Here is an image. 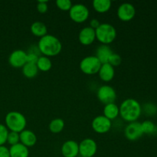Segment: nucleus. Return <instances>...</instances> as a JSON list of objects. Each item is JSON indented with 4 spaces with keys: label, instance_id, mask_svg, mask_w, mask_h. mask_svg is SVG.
Listing matches in <instances>:
<instances>
[{
    "label": "nucleus",
    "instance_id": "obj_1",
    "mask_svg": "<svg viewBox=\"0 0 157 157\" xmlns=\"http://www.w3.org/2000/svg\"><path fill=\"white\" fill-rule=\"evenodd\" d=\"M40 53L46 57H55L59 55L62 50V44L56 36L50 34L41 38L38 43Z\"/></svg>",
    "mask_w": 157,
    "mask_h": 157
},
{
    "label": "nucleus",
    "instance_id": "obj_28",
    "mask_svg": "<svg viewBox=\"0 0 157 157\" xmlns=\"http://www.w3.org/2000/svg\"><path fill=\"white\" fill-rule=\"evenodd\" d=\"M56 6L60 10L64 11V12L68 11L69 12L73 4L70 0H57Z\"/></svg>",
    "mask_w": 157,
    "mask_h": 157
},
{
    "label": "nucleus",
    "instance_id": "obj_17",
    "mask_svg": "<svg viewBox=\"0 0 157 157\" xmlns=\"http://www.w3.org/2000/svg\"><path fill=\"white\" fill-rule=\"evenodd\" d=\"M112 54H113V52H112L110 46L106 45V44H101L97 49L95 56L99 60L100 62L103 64L108 63V60Z\"/></svg>",
    "mask_w": 157,
    "mask_h": 157
},
{
    "label": "nucleus",
    "instance_id": "obj_19",
    "mask_svg": "<svg viewBox=\"0 0 157 157\" xmlns=\"http://www.w3.org/2000/svg\"><path fill=\"white\" fill-rule=\"evenodd\" d=\"M103 115L110 121L115 120L120 115L119 107L115 103L106 104L103 110Z\"/></svg>",
    "mask_w": 157,
    "mask_h": 157
},
{
    "label": "nucleus",
    "instance_id": "obj_14",
    "mask_svg": "<svg viewBox=\"0 0 157 157\" xmlns=\"http://www.w3.org/2000/svg\"><path fill=\"white\" fill-rule=\"evenodd\" d=\"M61 152L64 157H77L79 155V144L72 140L65 141L61 146Z\"/></svg>",
    "mask_w": 157,
    "mask_h": 157
},
{
    "label": "nucleus",
    "instance_id": "obj_9",
    "mask_svg": "<svg viewBox=\"0 0 157 157\" xmlns=\"http://www.w3.org/2000/svg\"><path fill=\"white\" fill-rule=\"evenodd\" d=\"M91 127L94 131L97 133L104 134L110 131L112 127V122L104 115H99L94 118L91 123Z\"/></svg>",
    "mask_w": 157,
    "mask_h": 157
},
{
    "label": "nucleus",
    "instance_id": "obj_2",
    "mask_svg": "<svg viewBox=\"0 0 157 157\" xmlns=\"http://www.w3.org/2000/svg\"><path fill=\"white\" fill-rule=\"evenodd\" d=\"M120 116L128 123L137 121L142 113V106L133 98H127L119 107Z\"/></svg>",
    "mask_w": 157,
    "mask_h": 157
},
{
    "label": "nucleus",
    "instance_id": "obj_32",
    "mask_svg": "<svg viewBox=\"0 0 157 157\" xmlns=\"http://www.w3.org/2000/svg\"><path fill=\"white\" fill-rule=\"evenodd\" d=\"M38 54L35 52H29L27 53V63H32V64H36L38 61Z\"/></svg>",
    "mask_w": 157,
    "mask_h": 157
},
{
    "label": "nucleus",
    "instance_id": "obj_3",
    "mask_svg": "<svg viewBox=\"0 0 157 157\" xmlns=\"http://www.w3.org/2000/svg\"><path fill=\"white\" fill-rule=\"evenodd\" d=\"M5 125L9 131L20 133L21 131L25 130L27 120L23 113L12 110L9 112L5 117Z\"/></svg>",
    "mask_w": 157,
    "mask_h": 157
},
{
    "label": "nucleus",
    "instance_id": "obj_35",
    "mask_svg": "<svg viewBox=\"0 0 157 157\" xmlns=\"http://www.w3.org/2000/svg\"><path fill=\"white\" fill-rule=\"evenodd\" d=\"M81 157H82V156H81Z\"/></svg>",
    "mask_w": 157,
    "mask_h": 157
},
{
    "label": "nucleus",
    "instance_id": "obj_26",
    "mask_svg": "<svg viewBox=\"0 0 157 157\" xmlns=\"http://www.w3.org/2000/svg\"><path fill=\"white\" fill-rule=\"evenodd\" d=\"M143 111L148 116H153L157 113V106L151 102L146 103L144 104V107H142V112Z\"/></svg>",
    "mask_w": 157,
    "mask_h": 157
},
{
    "label": "nucleus",
    "instance_id": "obj_11",
    "mask_svg": "<svg viewBox=\"0 0 157 157\" xmlns=\"http://www.w3.org/2000/svg\"><path fill=\"white\" fill-rule=\"evenodd\" d=\"M144 135L141 123L138 121L129 123L124 129V136L128 140L135 141Z\"/></svg>",
    "mask_w": 157,
    "mask_h": 157
},
{
    "label": "nucleus",
    "instance_id": "obj_16",
    "mask_svg": "<svg viewBox=\"0 0 157 157\" xmlns=\"http://www.w3.org/2000/svg\"><path fill=\"white\" fill-rule=\"evenodd\" d=\"M20 143L26 147H32L37 143V136L30 130H24L19 133Z\"/></svg>",
    "mask_w": 157,
    "mask_h": 157
},
{
    "label": "nucleus",
    "instance_id": "obj_12",
    "mask_svg": "<svg viewBox=\"0 0 157 157\" xmlns=\"http://www.w3.org/2000/svg\"><path fill=\"white\" fill-rule=\"evenodd\" d=\"M9 63L14 68H22L27 63V52L21 49L13 51L9 57Z\"/></svg>",
    "mask_w": 157,
    "mask_h": 157
},
{
    "label": "nucleus",
    "instance_id": "obj_5",
    "mask_svg": "<svg viewBox=\"0 0 157 157\" xmlns=\"http://www.w3.org/2000/svg\"><path fill=\"white\" fill-rule=\"evenodd\" d=\"M101 63L95 55H89L83 58L79 64L81 71L87 75H94L98 73L101 67Z\"/></svg>",
    "mask_w": 157,
    "mask_h": 157
},
{
    "label": "nucleus",
    "instance_id": "obj_33",
    "mask_svg": "<svg viewBox=\"0 0 157 157\" xmlns=\"http://www.w3.org/2000/svg\"><path fill=\"white\" fill-rule=\"evenodd\" d=\"M0 157H10L9 148L6 146H0Z\"/></svg>",
    "mask_w": 157,
    "mask_h": 157
},
{
    "label": "nucleus",
    "instance_id": "obj_24",
    "mask_svg": "<svg viewBox=\"0 0 157 157\" xmlns=\"http://www.w3.org/2000/svg\"><path fill=\"white\" fill-rule=\"evenodd\" d=\"M65 123L61 118H55L50 122L48 126L49 130L52 133H59L64 130Z\"/></svg>",
    "mask_w": 157,
    "mask_h": 157
},
{
    "label": "nucleus",
    "instance_id": "obj_20",
    "mask_svg": "<svg viewBox=\"0 0 157 157\" xmlns=\"http://www.w3.org/2000/svg\"><path fill=\"white\" fill-rule=\"evenodd\" d=\"M31 32L35 36L39 37L40 38L48 34V28L44 22L40 21H34L30 27Z\"/></svg>",
    "mask_w": 157,
    "mask_h": 157
},
{
    "label": "nucleus",
    "instance_id": "obj_4",
    "mask_svg": "<svg viewBox=\"0 0 157 157\" xmlns=\"http://www.w3.org/2000/svg\"><path fill=\"white\" fill-rule=\"evenodd\" d=\"M96 39L101 44L109 45L113 43L117 38V30L110 23H101L99 27L95 29Z\"/></svg>",
    "mask_w": 157,
    "mask_h": 157
},
{
    "label": "nucleus",
    "instance_id": "obj_31",
    "mask_svg": "<svg viewBox=\"0 0 157 157\" xmlns=\"http://www.w3.org/2000/svg\"><path fill=\"white\" fill-rule=\"evenodd\" d=\"M37 10L39 13L44 14L47 12L48 9V6L47 1H38L37 3Z\"/></svg>",
    "mask_w": 157,
    "mask_h": 157
},
{
    "label": "nucleus",
    "instance_id": "obj_21",
    "mask_svg": "<svg viewBox=\"0 0 157 157\" xmlns=\"http://www.w3.org/2000/svg\"><path fill=\"white\" fill-rule=\"evenodd\" d=\"M93 8L98 13H106L110 9L112 2L110 0H94Z\"/></svg>",
    "mask_w": 157,
    "mask_h": 157
},
{
    "label": "nucleus",
    "instance_id": "obj_23",
    "mask_svg": "<svg viewBox=\"0 0 157 157\" xmlns=\"http://www.w3.org/2000/svg\"><path fill=\"white\" fill-rule=\"evenodd\" d=\"M22 70V74L25 78H34L35 77L37 76L38 73V69L37 67L36 64H32V63H26L21 68Z\"/></svg>",
    "mask_w": 157,
    "mask_h": 157
},
{
    "label": "nucleus",
    "instance_id": "obj_7",
    "mask_svg": "<svg viewBox=\"0 0 157 157\" xmlns=\"http://www.w3.org/2000/svg\"><path fill=\"white\" fill-rule=\"evenodd\" d=\"M97 98L100 102L106 105L115 102L117 99V92L113 87L105 84L98 88L97 91Z\"/></svg>",
    "mask_w": 157,
    "mask_h": 157
},
{
    "label": "nucleus",
    "instance_id": "obj_29",
    "mask_svg": "<svg viewBox=\"0 0 157 157\" xmlns=\"http://www.w3.org/2000/svg\"><path fill=\"white\" fill-rule=\"evenodd\" d=\"M7 143L10 146L15 145V144L20 143L19 133H16V132L9 131L7 137Z\"/></svg>",
    "mask_w": 157,
    "mask_h": 157
},
{
    "label": "nucleus",
    "instance_id": "obj_18",
    "mask_svg": "<svg viewBox=\"0 0 157 157\" xmlns=\"http://www.w3.org/2000/svg\"><path fill=\"white\" fill-rule=\"evenodd\" d=\"M10 157H29V150L21 143L11 146L9 148Z\"/></svg>",
    "mask_w": 157,
    "mask_h": 157
},
{
    "label": "nucleus",
    "instance_id": "obj_25",
    "mask_svg": "<svg viewBox=\"0 0 157 157\" xmlns=\"http://www.w3.org/2000/svg\"><path fill=\"white\" fill-rule=\"evenodd\" d=\"M141 127L144 134L155 135L157 133V127L151 121H145L141 123Z\"/></svg>",
    "mask_w": 157,
    "mask_h": 157
},
{
    "label": "nucleus",
    "instance_id": "obj_27",
    "mask_svg": "<svg viewBox=\"0 0 157 157\" xmlns=\"http://www.w3.org/2000/svg\"><path fill=\"white\" fill-rule=\"evenodd\" d=\"M9 130L5 124H0V146H4L7 143Z\"/></svg>",
    "mask_w": 157,
    "mask_h": 157
},
{
    "label": "nucleus",
    "instance_id": "obj_10",
    "mask_svg": "<svg viewBox=\"0 0 157 157\" xmlns=\"http://www.w3.org/2000/svg\"><path fill=\"white\" fill-rule=\"evenodd\" d=\"M117 17L122 21H130L136 15V9L131 3L124 2L120 5L117 9Z\"/></svg>",
    "mask_w": 157,
    "mask_h": 157
},
{
    "label": "nucleus",
    "instance_id": "obj_15",
    "mask_svg": "<svg viewBox=\"0 0 157 157\" xmlns=\"http://www.w3.org/2000/svg\"><path fill=\"white\" fill-rule=\"evenodd\" d=\"M98 74L101 81L104 82H110L115 76V68L110 64L106 63L101 64V67Z\"/></svg>",
    "mask_w": 157,
    "mask_h": 157
},
{
    "label": "nucleus",
    "instance_id": "obj_22",
    "mask_svg": "<svg viewBox=\"0 0 157 157\" xmlns=\"http://www.w3.org/2000/svg\"><path fill=\"white\" fill-rule=\"evenodd\" d=\"M36 66L38 67V71H41L43 72H47L52 69V62L51 61L50 58L41 55V56H39V58H38V61L36 63Z\"/></svg>",
    "mask_w": 157,
    "mask_h": 157
},
{
    "label": "nucleus",
    "instance_id": "obj_30",
    "mask_svg": "<svg viewBox=\"0 0 157 157\" xmlns=\"http://www.w3.org/2000/svg\"><path fill=\"white\" fill-rule=\"evenodd\" d=\"M121 62H122V58H121V55L119 54L114 53V52H113V54L110 55V58L108 60V64L113 66V67L119 66L121 64Z\"/></svg>",
    "mask_w": 157,
    "mask_h": 157
},
{
    "label": "nucleus",
    "instance_id": "obj_6",
    "mask_svg": "<svg viewBox=\"0 0 157 157\" xmlns=\"http://www.w3.org/2000/svg\"><path fill=\"white\" fill-rule=\"evenodd\" d=\"M90 15L89 9L85 5L77 3L72 6L69 10V17L76 23H83L87 21Z\"/></svg>",
    "mask_w": 157,
    "mask_h": 157
},
{
    "label": "nucleus",
    "instance_id": "obj_8",
    "mask_svg": "<svg viewBox=\"0 0 157 157\" xmlns=\"http://www.w3.org/2000/svg\"><path fill=\"white\" fill-rule=\"evenodd\" d=\"M98 151V144L94 140L86 138L79 144V155L82 157H93Z\"/></svg>",
    "mask_w": 157,
    "mask_h": 157
},
{
    "label": "nucleus",
    "instance_id": "obj_34",
    "mask_svg": "<svg viewBox=\"0 0 157 157\" xmlns=\"http://www.w3.org/2000/svg\"><path fill=\"white\" fill-rule=\"evenodd\" d=\"M101 25V22L99 21V20H98L97 18H92L90 21V27L92 28L93 29H97Z\"/></svg>",
    "mask_w": 157,
    "mask_h": 157
},
{
    "label": "nucleus",
    "instance_id": "obj_36",
    "mask_svg": "<svg viewBox=\"0 0 157 157\" xmlns=\"http://www.w3.org/2000/svg\"><path fill=\"white\" fill-rule=\"evenodd\" d=\"M156 157H157V156H156Z\"/></svg>",
    "mask_w": 157,
    "mask_h": 157
},
{
    "label": "nucleus",
    "instance_id": "obj_13",
    "mask_svg": "<svg viewBox=\"0 0 157 157\" xmlns=\"http://www.w3.org/2000/svg\"><path fill=\"white\" fill-rule=\"evenodd\" d=\"M78 40L82 45H90L96 40L95 30L90 28V26L83 28L80 30L79 34H78Z\"/></svg>",
    "mask_w": 157,
    "mask_h": 157
}]
</instances>
